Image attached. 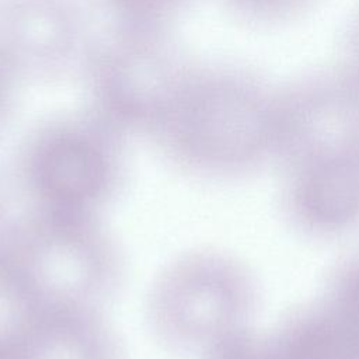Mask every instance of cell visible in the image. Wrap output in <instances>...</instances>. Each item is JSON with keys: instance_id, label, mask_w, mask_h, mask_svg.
Here are the masks:
<instances>
[{"instance_id": "cell-1", "label": "cell", "mask_w": 359, "mask_h": 359, "mask_svg": "<svg viewBox=\"0 0 359 359\" xmlns=\"http://www.w3.org/2000/svg\"><path fill=\"white\" fill-rule=\"evenodd\" d=\"M192 67L167 28L115 27L93 45L84 72L98 116L109 125L157 130Z\"/></svg>"}, {"instance_id": "cell-2", "label": "cell", "mask_w": 359, "mask_h": 359, "mask_svg": "<svg viewBox=\"0 0 359 359\" xmlns=\"http://www.w3.org/2000/svg\"><path fill=\"white\" fill-rule=\"evenodd\" d=\"M84 0H0V66L14 81H53L84 67Z\"/></svg>"}, {"instance_id": "cell-3", "label": "cell", "mask_w": 359, "mask_h": 359, "mask_svg": "<svg viewBox=\"0 0 359 359\" xmlns=\"http://www.w3.org/2000/svg\"><path fill=\"white\" fill-rule=\"evenodd\" d=\"M34 167L49 195L65 201L90 198L108 170L100 129L76 122L50 129L36 144Z\"/></svg>"}, {"instance_id": "cell-4", "label": "cell", "mask_w": 359, "mask_h": 359, "mask_svg": "<svg viewBox=\"0 0 359 359\" xmlns=\"http://www.w3.org/2000/svg\"><path fill=\"white\" fill-rule=\"evenodd\" d=\"M189 0H100L115 27L167 28Z\"/></svg>"}, {"instance_id": "cell-5", "label": "cell", "mask_w": 359, "mask_h": 359, "mask_svg": "<svg viewBox=\"0 0 359 359\" xmlns=\"http://www.w3.org/2000/svg\"><path fill=\"white\" fill-rule=\"evenodd\" d=\"M304 359H359V331L345 323L321 327L309 338Z\"/></svg>"}, {"instance_id": "cell-6", "label": "cell", "mask_w": 359, "mask_h": 359, "mask_svg": "<svg viewBox=\"0 0 359 359\" xmlns=\"http://www.w3.org/2000/svg\"><path fill=\"white\" fill-rule=\"evenodd\" d=\"M240 8L254 14H280L290 11L304 0H233Z\"/></svg>"}]
</instances>
